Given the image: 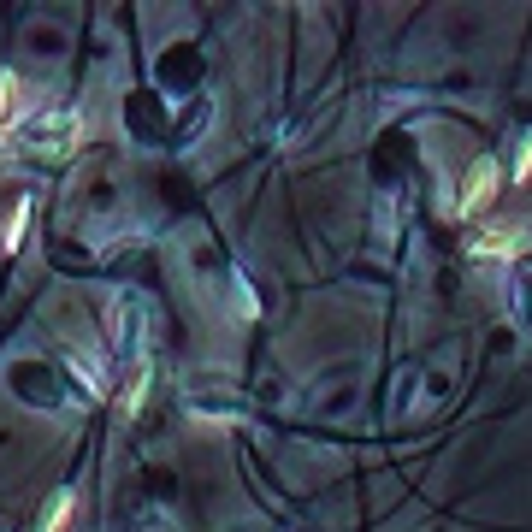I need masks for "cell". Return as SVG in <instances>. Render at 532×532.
<instances>
[{
	"label": "cell",
	"mask_w": 532,
	"mask_h": 532,
	"mask_svg": "<svg viewBox=\"0 0 532 532\" xmlns=\"http://www.w3.org/2000/svg\"><path fill=\"white\" fill-rule=\"evenodd\" d=\"M6 385H12V397L24 402V408H36V414H60V408H71V402H77L66 367L36 361V355L12 361V367H6Z\"/></svg>",
	"instance_id": "obj_1"
},
{
	"label": "cell",
	"mask_w": 532,
	"mask_h": 532,
	"mask_svg": "<svg viewBox=\"0 0 532 532\" xmlns=\"http://www.w3.org/2000/svg\"><path fill=\"white\" fill-rule=\"evenodd\" d=\"M201 83H207V54H201L196 36L166 42L160 60H154V89H160V95H184V101H196Z\"/></svg>",
	"instance_id": "obj_2"
},
{
	"label": "cell",
	"mask_w": 532,
	"mask_h": 532,
	"mask_svg": "<svg viewBox=\"0 0 532 532\" xmlns=\"http://www.w3.org/2000/svg\"><path fill=\"white\" fill-rule=\"evenodd\" d=\"M172 125H178L172 95H160L154 83H142V89L125 95V131H131V142H142V148H172Z\"/></svg>",
	"instance_id": "obj_3"
},
{
	"label": "cell",
	"mask_w": 532,
	"mask_h": 532,
	"mask_svg": "<svg viewBox=\"0 0 532 532\" xmlns=\"http://www.w3.org/2000/svg\"><path fill=\"white\" fill-rule=\"evenodd\" d=\"M408 166H414V136L408 131H385L379 136V148H373V178H379V184H402Z\"/></svg>",
	"instance_id": "obj_4"
},
{
	"label": "cell",
	"mask_w": 532,
	"mask_h": 532,
	"mask_svg": "<svg viewBox=\"0 0 532 532\" xmlns=\"http://www.w3.org/2000/svg\"><path fill=\"white\" fill-rule=\"evenodd\" d=\"M24 148H30V154H42V160H60V154L71 148V119H66V113L36 119V125L24 131Z\"/></svg>",
	"instance_id": "obj_5"
},
{
	"label": "cell",
	"mask_w": 532,
	"mask_h": 532,
	"mask_svg": "<svg viewBox=\"0 0 532 532\" xmlns=\"http://www.w3.org/2000/svg\"><path fill=\"white\" fill-rule=\"evenodd\" d=\"M497 196V160H479L473 172H467V190H462V219H473L485 201Z\"/></svg>",
	"instance_id": "obj_6"
},
{
	"label": "cell",
	"mask_w": 532,
	"mask_h": 532,
	"mask_svg": "<svg viewBox=\"0 0 532 532\" xmlns=\"http://www.w3.org/2000/svg\"><path fill=\"white\" fill-rule=\"evenodd\" d=\"M207 119H213L207 95L184 101V113H178V125H172V148H190V142H201V136H207Z\"/></svg>",
	"instance_id": "obj_7"
},
{
	"label": "cell",
	"mask_w": 532,
	"mask_h": 532,
	"mask_svg": "<svg viewBox=\"0 0 532 532\" xmlns=\"http://www.w3.org/2000/svg\"><path fill=\"white\" fill-rule=\"evenodd\" d=\"M160 196H166V207L190 213V207H196V178H190V172H160Z\"/></svg>",
	"instance_id": "obj_8"
},
{
	"label": "cell",
	"mask_w": 532,
	"mask_h": 532,
	"mask_svg": "<svg viewBox=\"0 0 532 532\" xmlns=\"http://www.w3.org/2000/svg\"><path fill=\"white\" fill-rule=\"evenodd\" d=\"M527 231H491V237H473V255H521Z\"/></svg>",
	"instance_id": "obj_9"
},
{
	"label": "cell",
	"mask_w": 532,
	"mask_h": 532,
	"mask_svg": "<svg viewBox=\"0 0 532 532\" xmlns=\"http://www.w3.org/2000/svg\"><path fill=\"white\" fill-rule=\"evenodd\" d=\"M24 42H30V54H48V60H54V54H66V36H60L54 24H30V36H24Z\"/></svg>",
	"instance_id": "obj_10"
},
{
	"label": "cell",
	"mask_w": 532,
	"mask_h": 532,
	"mask_svg": "<svg viewBox=\"0 0 532 532\" xmlns=\"http://www.w3.org/2000/svg\"><path fill=\"white\" fill-rule=\"evenodd\" d=\"M48 255H54V266H66V272H89V266H95V255H89V249H77L71 237H60Z\"/></svg>",
	"instance_id": "obj_11"
},
{
	"label": "cell",
	"mask_w": 532,
	"mask_h": 532,
	"mask_svg": "<svg viewBox=\"0 0 532 532\" xmlns=\"http://www.w3.org/2000/svg\"><path fill=\"white\" fill-rule=\"evenodd\" d=\"M66 515H71V491H60V497H54V509H48V521H42V532H60V527H66Z\"/></svg>",
	"instance_id": "obj_12"
},
{
	"label": "cell",
	"mask_w": 532,
	"mask_h": 532,
	"mask_svg": "<svg viewBox=\"0 0 532 532\" xmlns=\"http://www.w3.org/2000/svg\"><path fill=\"white\" fill-rule=\"evenodd\" d=\"M532 178V136L521 142V154H515V184H527Z\"/></svg>",
	"instance_id": "obj_13"
},
{
	"label": "cell",
	"mask_w": 532,
	"mask_h": 532,
	"mask_svg": "<svg viewBox=\"0 0 532 532\" xmlns=\"http://www.w3.org/2000/svg\"><path fill=\"white\" fill-rule=\"evenodd\" d=\"M6 101H12V77L0 71V119H6Z\"/></svg>",
	"instance_id": "obj_14"
}]
</instances>
